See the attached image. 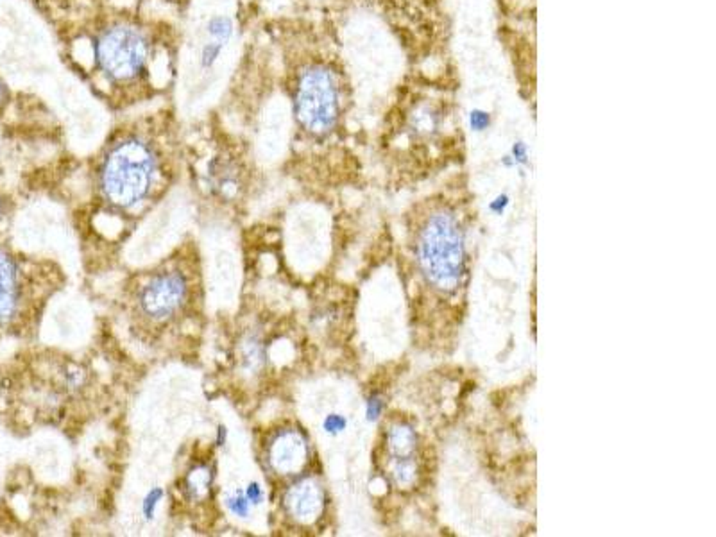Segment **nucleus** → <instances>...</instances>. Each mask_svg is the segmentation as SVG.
Returning <instances> with one entry per match:
<instances>
[{
    "label": "nucleus",
    "mask_w": 716,
    "mask_h": 537,
    "mask_svg": "<svg viewBox=\"0 0 716 537\" xmlns=\"http://www.w3.org/2000/svg\"><path fill=\"white\" fill-rule=\"evenodd\" d=\"M158 172L152 147L137 136L124 138L111 147L102 161L99 181L102 196L113 206L135 208L149 196Z\"/></svg>",
    "instance_id": "obj_1"
},
{
    "label": "nucleus",
    "mask_w": 716,
    "mask_h": 537,
    "mask_svg": "<svg viewBox=\"0 0 716 537\" xmlns=\"http://www.w3.org/2000/svg\"><path fill=\"white\" fill-rule=\"evenodd\" d=\"M417 262L430 285L453 292L466 274L464 233L450 212H435L417 236Z\"/></svg>",
    "instance_id": "obj_2"
},
{
    "label": "nucleus",
    "mask_w": 716,
    "mask_h": 537,
    "mask_svg": "<svg viewBox=\"0 0 716 537\" xmlns=\"http://www.w3.org/2000/svg\"><path fill=\"white\" fill-rule=\"evenodd\" d=\"M294 113L301 128L314 136L335 129L341 116V85L328 65L314 63L301 72L294 92Z\"/></svg>",
    "instance_id": "obj_3"
},
{
    "label": "nucleus",
    "mask_w": 716,
    "mask_h": 537,
    "mask_svg": "<svg viewBox=\"0 0 716 537\" xmlns=\"http://www.w3.org/2000/svg\"><path fill=\"white\" fill-rule=\"evenodd\" d=\"M99 70L113 83H131L146 72L149 40L142 29L131 23H113L102 29L93 43Z\"/></svg>",
    "instance_id": "obj_4"
},
{
    "label": "nucleus",
    "mask_w": 716,
    "mask_h": 537,
    "mask_svg": "<svg viewBox=\"0 0 716 537\" xmlns=\"http://www.w3.org/2000/svg\"><path fill=\"white\" fill-rule=\"evenodd\" d=\"M190 298V281L179 269L152 274L138 290V310L152 323H165L185 308Z\"/></svg>",
    "instance_id": "obj_5"
},
{
    "label": "nucleus",
    "mask_w": 716,
    "mask_h": 537,
    "mask_svg": "<svg viewBox=\"0 0 716 537\" xmlns=\"http://www.w3.org/2000/svg\"><path fill=\"white\" fill-rule=\"evenodd\" d=\"M308 446L303 435L296 430H284L270 440L269 462L279 475H294L305 466Z\"/></svg>",
    "instance_id": "obj_6"
},
{
    "label": "nucleus",
    "mask_w": 716,
    "mask_h": 537,
    "mask_svg": "<svg viewBox=\"0 0 716 537\" xmlns=\"http://www.w3.org/2000/svg\"><path fill=\"white\" fill-rule=\"evenodd\" d=\"M20 271L18 263L4 249H0V326H8L18 316L20 308Z\"/></svg>",
    "instance_id": "obj_7"
},
{
    "label": "nucleus",
    "mask_w": 716,
    "mask_h": 537,
    "mask_svg": "<svg viewBox=\"0 0 716 537\" xmlns=\"http://www.w3.org/2000/svg\"><path fill=\"white\" fill-rule=\"evenodd\" d=\"M323 491L314 480L305 478L294 484L285 496V505L292 518L301 523L314 521L323 511Z\"/></svg>",
    "instance_id": "obj_8"
},
{
    "label": "nucleus",
    "mask_w": 716,
    "mask_h": 537,
    "mask_svg": "<svg viewBox=\"0 0 716 537\" xmlns=\"http://www.w3.org/2000/svg\"><path fill=\"white\" fill-rule=\"evenodd\" d=\"M416 443V432H414V428H412L410 425H407V423L398 421L389 427V432H387V448H389L392 460L414 458Z\"/></svg>",
    "instance_id": "obj_9"
},
{
    "label": "nucleus",
    "mask_w": 716,
    "mask_h": 537,
    "mask_svg": "<svg viewBox=\"0 0 716 537\" xmlns=\"http://www.w3.org/2000/svg\"><path fill=\"white\" fill-rule=\"evenodd\" d=\"M235 26L233 20L226 14H215L208 20L206 23V34H208L210 40H215L219 43L228 45V41L233 38Z\"/></svg>",
    "instance_id": "obj_10"
},
{
    "label": "nucleus",
    "mask_w": 716,
    "mask_h": 537,
    "mask_svg": "<svg viewBox=\"0 0 716 537\" xmlns=\"http://www.w3.org/2000/svg\"><path fill=\"white\" fill-rule=\"evenodd\" d=\"M224 47H226L224 43H219V41L210 40V38L204 41L203 47H201V50H199L201 68H203V70H212L217 63H219V59H221Z\"/></svg>",
    "instance_id": "obj_11"
},
{
    "label": "nucleus",
    "mask_w": 716,
    "mask_h": 537,
    "mask_svg": "<svg viewBox=\"0 0 716 537\" xmlns=\"http://www.w3.org/2000/svg\"><path fill=\"white\" fill-rule=\"evenodd\" d=\"M210 473L206 467H197L195 471H192L188 478H186V489L192 496H201L208 491L210 487Z\"/></svg>",
    "instance_id": "obj_12"
},
{
    "label": "nucleus",
    "mask_w": 716,
    "mask_h": 537,
    "mask_svg": "<svg viewBox=\"0 0 716 537\" xmlns=\"http://www.w3.org/2000/svg\"><path fill=\"white\" fill-rule=\"evenodd\" d=\"M249 500L246 498V494L243 493H231L226 496V507L230 509V512L233 516H237V518H246V516L249 514Z\"/></svg>",
    "instance_id": "obj_13"
},
{
    "label": "nucleus",
    "mask_w": 716,
    "mask_h": 537,
    "mask_svg": "<svg viewBox=\"0 0 716 537\" xmlns=\"http://www.w3.org/2000/svg\"><path fill=\"white\" fill-rule=\"evenodd\" d=\"M163 500V489L155 487L152 491H149L142 502V514L146 520H152L156 514V509H158L159 502Z\"/></svg>",
    "instance_id": "obj_14"
},
{
    "label": "nucleus",
    "mask_w": 716,
    "mask_h": 537,
    "mask_svg": "<svg viewBox=\"0 0 716 537\" xmlns=\"http://www.w3.org/2000/svg\"><path fill=\"white\" fill-rule=\"evenodd\" d=\"M468 120L469 128H471V131H475V133H482V131H486V129L491 125V115H489L486 110H480V108L469 111Z\"/></svg>",
    "instance_id": "obj_15"
},
{
    "label": "nucleus",
    "mask_w": 716,
    "mask_h": 537,
    "mask_svg": "<svg viewBox=\"0 0 716 537\" xmlns=\"http://www.w3.org/2000/svg\"><path fill=\"white\" fill-rule=\"evenodd\" d=\"M323 427L328 434H341L346 428V418H342L339 414H330V416H326V419H324Z\"/></svg>",
    "instance_id": "obj_16"
},
{
    "label": "nucleus",
    "mask_w": 716,
    "mask_h": 537,
    "mask_svg": "<svg viewBox=\"0 0 716 537\" xmlns=\"http://www.w3.org/2000/svg\"><path fill=\"white\" fill-rule=\"evenodd\" d=\"M510 158H513L514 161V167H517V165H526L528 163V147H526L525 142H516L513 145V149H510Z\"/></svg>",
    "instance_id": "obj_17"
},
{
    "label": "nucleus",
    "mask_w": 716,
    "mask_h": 537,
    "mask_svg": "<svg viewBox=\"0 0 716 537\" xmlns=\"http://www.w3.org/2000/svg\"><path fill=\"white\" fill-rule=\"evenodd\" d=\"M384 400L381 398H378V396H372V398H369V401H367V409H366V414H367V419L369 421H375V419H378L381 416V412H384Z\"/></svg>",
    "instance_id": "obj_18"
},
{
    "label": "nucleus",
    "mask_w": 716,
    "mask_h": 537,
    "mask_svg": "<svg viewBox=\"0 0 716 537\" xmlns=\"http://www.w3.org/2000/svg\"><path fill=\"white\" fill-rule=\"evenodd\" d=\"M243 494H246V498L249 500V503H255V505L263 502V496H266V494H263V487H261L258 482H251Z\"/></svg>",
    "instance_id": "obj_19"
},
{
    "label": "nucleus",
    "mask_w": 716,
    "mask_h": 537,
    "mask_svg": "<svg viewBox=\"0 0 716 537\" xmlns=\"http://www.w3.org/2000/svg\"><path fill=\"white\" fill-rule=\"evenodd\" d=\"M507 205H508V196H505V194H504V196L496 197V199L493 201L491 205H489V208H491L493 212H495V214H501V212H504V210L507 208Z\"/></svg>",
    "instance_id": "obj_20"
},
{
    "label": "nucleus",
    "mask_w": 716,
    "mask_h": 537,
    "mask_svg": "<svg viewBox=\"0 0 716 537\" xmlns=\"http://www.w3.org/2000/svg\"><path fill=\"white\" fill-rule=\"evenodd\" d=\"M226 437H228V432H226V428L224 427L217 428V444H219V446H222V444L226 443Z\"/></svg>",
    "instance_id": "obj_21"
},
{
    "label": "nucleus",
    "mask_w": 716,
    "mask_h": 537,
    "mask_svg": "<svg viewBox=\"0 0 716 537\" xmlns=\"http://www.w3.org/2000/svg\"><path fill=\"white\" fill-rule=\"evenodd\" d=\"M4 99H6V86H4V83L0 81V104L4 103Z\"/></svg>",
    "instance_id": "obj_22"
},
{
    "label": "nucleus",
    "mask_w": 716,
    "mask_h": 537,
    "mask_svg": "<svg viewBox=\"0 0 716 537\" xmlns=\"http://www.w3.org/2000/svg\"><path fill=\"white\" fill-rule=\"evenodd\" d=\"M0 217H2V201H0Z\"/></svg>",
    "instance_id": "obj_23"
}]
</instances>
